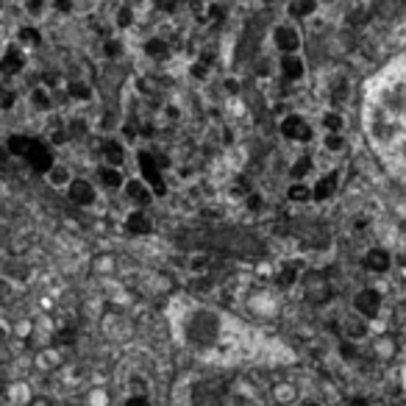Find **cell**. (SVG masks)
<instances>
[{"label":"cell","instance_id":"1","mask_svg":"<svg viewBox=\"0 0 406 406\" xmlns=\"http://www.w3.org/2000/svg\"><path fill=\"white\" fill-rule=\"evenodd\" d=\"M6 145H9V151H12L14 159L25 162L31 170H36V173H42V175H45V173L50 170V164L56 162V156H53V145H50L47 140H42V137L14 133V137L6 140Z\"/></svg>","mask_w":406,"mask_h":406},{"label":"cell","instance_id":"2","mask_svg":"<svg viewBox=\"0 0 406 406\" xmlns=\"http://www.w3.org/2000/svg\"><path fill=\"white\" fill-rule=\"evenodd\" d=\"M279 131H281V137H284L287 142L306 145V142L314 140V128H312V122H309L303 114H298V111H287V114L279 120Z\"/></svg>","mask_w":406,"mask_h":406},{"label":"cell","instance_id":"3","mask_svg":"<svg viewBox=\"0 0 406 406\" xmlns=\"http://www.w3.org/2000/svg\"><path fill=\"white\" fill-rule=\"evenodd\" d=\"M270 45L279 50V56H284V53H301L303 36H301L298 25L292 20H287V23L273 25V31H270Z\"/></svg>","mask_w":406,"mask_h":406},{"label":"cell","instance_id":"4","mask_svg":"<svg viewBox=\"0 0 406 406\" xmlns=\"http://www.w3.org/2000/svg\"><path fill=\"white\" fill-rule=\"evenodd\" d=\"M137 167H140V178L153 189L156 197H162L167 192V184H164V170L159 167L156 156L151 151H140L137 153Z\"/></svg>","mask_w":406,"mask_h":406},{"label":"cell","instance_id":"5","mask_svg":"<svg viewBox=\"0 0 406 406\" xmlns=\"http://www.w3.org/2000/svg\"><path fill=\"white\" fill-rule=\"evenodd\" d=\"M64 195H67V200H70V203H76V206L89 209V206H95V203H98V184L84 178V175H76L70 181V186L64 189Z\"/></svg>","mask_w":406,"mask_h":406},{"label":"cell","instance_id":"6","mask_svg":"<svg viewBox=\"0 0 406 406\" xmlns=\"http://www.w3.org/2000/svg\"><path fill=\"white\" fill-rule=\"evenodd\" d=\"M25 64H28V53L25 47H20L17 42H9L3 47V53H0V76H6V78H14L25 70Z\"/></svg>","mask_w":406,"mask_h":406},{"label":"cell","instance_id":"7","mask_svg":"<svg viewBox=\"0 0 406 406\" xmlns=\"http://www.w3.org/2000/svg\"><path fill=\"white\" fill-rule=\"evenodd\" d=\"M122 195H125V200H128V206L131 209H148L151 203H153V189L137 175V178H128L125 181V186H122Z\"/></svg>","mask_w":406,"mask_h":406},{"label":"cell","instance_id":"8","mask_svg":"<svg viewBox=\"0 0 406 406\" xmlns=\"http://www.w3.org/2000/svg\"><path fill=\"white\" fill-rule=\"evenodd\" d=\"M381 303H384V298H381V292L373 290V287H362V290L354 295V312L362 314L365 320H376V317L381 314Z\"/></svg>","mask_w":406,"mask_h":406},{"label":"cell","instance_id":"9","mask_svg":"<svg viewBox=\"0 0 406 406\" xmlns=\"http://www.w3.org/2000/svg\"><path fill=\"white\" fill-rule=\"evenodd\" d=\"M95 184H98V189H106V192H120L122 186H125V173H122V167H111V164H98L95 167V178H92Z\"/></svg>","mask_w":406,"mask_h":406},{"label":"cell","instance_id":"10","mask_svg":"<svg viewBox=\"0 0 406 406\" xmlns=\"http://www.w3.org/2000/svg\"><path fill=\"white\" fill-rule=\"evenodd\" d=\"M279 76L287 81V84H298L303 81L306 76V61L301 53H284L279 56Z\"/></svg>","mask_w":406,"mask_h":406},{"label":"cell","instance_id":"11","mask_svg":"<svg viewBox=\"0 0 406 406\" xmlns=\"http://www.w3.org/2000/svg\"><path fill=\"white\" fill-rule=\"evenodd\" d=\"M303 295L309 303H325L331 298V284L323 273H306L303 276Z\"/></svg>","mask_w":406,"mask_h":406},{"label":"cell","instance_id":"12","mask_svg":"<svg viewBox=\"0 0 406 406\" xmlns=\"http://www.w3.org/2000/svg\"><path fill=\"white\" fill-rule=\"evenodd\" d=\"M122 228L131 237H151L153 234V220L145 209H128L122 217Z\"/></svg>","mask_w":406,"mask_h":406},{"label":"cell","instance_id":"13","mask_svg":"<svg viewBox=\"0 0 406 406\" xmlns=\"http://www.w3.org/2000/svg\"><path fill=\"white\" fill-rule=\"evenodd\" d=\"M192 406H226L223 389L209 384V381H200L192 387Z\"/></svg>","mask_w":406,"mask_h":406},{"label":"cell","instance_id":"14","mask_svg":"<svg viewBox=\"0 0 406 406\" xmlns=\"http://www.w3.org/2000/svg\"><path fill=\"white\" fill-rule=\"evenodd\" d=\"M336 189H340V173L331 170V173H323L314 184H312V200L317 203H325L336 195Z\"/></svg>","mask_w":406,"mask_h":406},{"label":"cell","instance_id":"15","mask_svg":"<svg viewBox=\"0 0 406 406\" xmlns=\"http://www.w3.org/2000/svg\"><path fill=\"white\" fill-rule=\"evenodd\" d=\"M367 323H370V320H365V317L356 314V312L345 314L343 323H340V328H343V340H351V343L365 340V336H367Z\"/></svg>","mask_w":406,"mask_h":406},{"label":"cell","instance_id":"16","mask_svg":"<svg viewBox=\"0 0 406 406\" xmlns=\"http://www.w3.org/2000/svg\"><path fill=\"white\" fill-rule=\"evenodd\" d=\"M28 106H31L34 111H39V114H50L53 106H56L50 87H45V84H34V87L28 89Z\"/></svg>","mask_w":406,"mask_h":406},{"label":"cell","instance_id":"17","mask_svg":"<svg viewBox=\"0 0 406 406\" xmlns=\"http://www.w3.org/2000/svg\"><path fill=\"white\" fill-rule=\"evenodd\" d=\"M125 153H128V148H125V142L117 140V137H109V140L100 145V162H103V164L122 167V164H125Z\"/></svg>","mask_w":406,"mask_h":406},{"label":"cell","instance_id":"18","mask_svg":"<svg viewBox=\"0 0 406 406\" xmlns=\"http://www.w3.org/2000/svg\"><path fill=\"white\" fill-rule=\"evenodd\" d=\"M142 53L151 58V61H156V64H162V61H167L170 56H173V45L164 39V36H148L145 42H142Z\"/></svg>","mask_w":406,"mask_h":406},{"label":"cell","instance_id":"19","mask_svg":"<svg viewBox=\"0 0 406 406\" xmlns=\"http://www.w3.org/2000/svg\"><path fill=\"white\" fill-rule=\"evenodd\" d=\"M365 270H370V273H387V270L392 267V256L387 248H370L362 259Z\"/></svg>","mask_w":406,"mask_h":406},{"label":"cell","instance_id":"20","mask_svg":"<svg viewBox=\"0 0 406 406\" xmlns=\"http://www.w3.org/2000/svg\"><path fill=\"white\" fill-rule=\"evenodd\" d=\"M76 175H73V170H70V164H64V162H53L50 164V170L45 173V181L53 186V189H67L70 186V181H73Z\"/></svg>","mask_w":406,"mask_h":406},{"label":"cell","instance_id":"21","mask_svg":"<svg viewBox=\"0 0 406 406\" xmlns=\"http://www.w3.org/2000/svg\"><path fill=\"white\" fill-rule=\"evenodd\" d=\"M320 9V0H290L287 3V17L295 23V20H309L314 17Z\"/></svg>","mask_w":406,"mask_h":406},{"label":"cell","instance_id":"22","mask_svg":"<svg viewBox=\"0 0 406 406\" xmlns=\"http://www.w3.org/2000/svg\"><path fill=\"white\" fill-rule=\"evenodd\" d=\"M133 23H137V9H133L131 3H117L114 17H111V25H114L117 31H131Z\"/></svg>","mask_w":406,"mask_h":406},{"label":"cell","instance_id":"23","mask_svg":"<svg viewBox=\"0 0 406 406\" xmlns=\"http://www.w3.org/2000/svg\"><path fill=\"white\" fill-rule=\"evenodd\" d=\"M298 279H301V261H284V264L279 267V273H276V284H279L281 290L295 287Z\"/></svg>","mask_w":406,"mask_h":406},{"label":"cell","instance_id":"24","mask_svg":"<svg viewBox=\"0 0 406 406\" xmlns=\"http://www.w3.org/2000/svg\"><path fill=\"white\" fill-rule=\"evenodd\" d=\"M64 89H67V98L76 100V103H87V100H92V98H95V89H92L87 81H81V78L67 81V84H64Z\"/></svg>","mask_w":406,"mask_h":406},{"label":"cell","instance_id":"25","mask_svg":"<svg viewBox=\"0 0 406 406\" xmlns=\"http://www.w3.org/2000/svg\"><path fill=\"white\" fill-rule=\"evenodd\" d=\"M17 45L25 50H34L42 45V31L36 25H20L17 28Z\"/></svg>","mask_w":406,"mask_h":406},{"label":"cell","instance_id":"26","mask_svg":"<svg viewBox=\"0 0 406 406\" xmlns=\"http://www.w3.org/2000/svg\"><path fill=\"white\" fill-rule=\"evenodd\" d=\"M320 128H323V133H343V131H345V117H343L340 111L328 109V111H323V117H320Z\"/></svg>","mask_w":406,"mask_h":406},{"label":"cell","instance_id":"27","mask_svg":"<svg viewBox=\"0 0 406 406\" xmlns=\"http://www.w3.org/2000/svg\"><path fill=\"white\" fill-rule=\"evenodd\" d=\"M376 12L384 20H395L406 12V0H376Z\"/></svg>","mask_w":406,"mask_h":406},{"label":"cell","instance_id":"28","mask_svg":"<svg viewBox=\"0 0 406 406\" xmlns=\"http://www.w3.org/2000/svg\"><path fill=\"white\" fill-rule=\"evenodd\" d=\"M287 200L290 203H309L312 200V184L309 181H290Z\"/></svg>","mask_w":406,"mask_h":406},{"label":"cell","instance_id":"29","mask_svg":"<svg viewBox=\"0 0 406 406\" xmlns=\"http://www.w3.org/2000/svg\"><path fill=\"white\" fill-rule=\"evenodd\" d=\"M323 151L325 153H345L348 151L345 133H323Z\"/></svg>","mask_w":406,"mask_h":406},{"label":"cell","instance_id":"30","mask_svg":"<svg viewBox=\"0 0 406 406\" xmlns=\"http://www.w3.org/2000/svg\"><path fill=\"white\" fill-rule=\"evenodd\" d=\"M312 170H314L312 156H301V159L292 162V167H290V178H292V181H306V175H309Z\"/></svg>","mask_w":406,"mask_h":406},{"label":"cell","instance_id":"31","mask_svg":"<svg viewBox=\"0 0 406 406\" xmlns=\"http://www.w3.org/2000/svg\"><path fill=\"white\" fill-rule=\"evenodd\" d=\"M23 12L31 20H42L50 12V0H23Z\"/></svg>","mask_w":406,"mask_h":406},{"label":"cell","instance_id":"32","mask_svg":"<svg viewBox=\"0 0 406 406\" xmlns=\"http://www.w3.org/2000/svg\"><path fill=\"white\" fill-rule=\"evenodd\" d=\"M186 73H189V78H195V81H206V78L212 76V64L203 61V58H195V61H189Z\"/></svg>","mask_w":406,"mask_h":406},{"label":"cell","instance_id":"33","mask_svg":"<svg viewBox=\"0 0 406 406\" xmlns=\"http://www.w3.org/2000/svg\"><path fill=\"white\" fill-rule=\"evenodd\" d=\"M100 50H103L106 58H120V56L125 53V45H122L120 36H106L103 45H100Z\"/></svg>","mask_w":406,"mask_h":406},{"label":"cell","instance_id":"34","mask_svg":"<svg viewBox=\"0 0 406 406\" xmlns=\"http://www.w3.org/2000/svg\"><path fill=\"white\" fill-rule=\"evenodd\" d=\"M395 351H398V345H395L392 336H378V343H376V354H378L381 359H392V356H395Z\"/></svg>","mask_w":406,"mask_h":406},{"label":"cell","instance_id":"35","mask_svg":"<svg viewBox=\"0 0 406 406\" xmlns=\"http://www.w3.org/2000/svg\"><path fill=\"white\" fill-rule=\"evenodd\" d=\"M50 9H53L56 14H73L76 0H50Z\"/></svg>","mask_w":406,"mask_h":406},{"label":"cell","instance_id":"36","mask_svg":"<svg viewBox=\"0 0 406 406\" xmlns=\"http://www.w3.org/2000/svg\"><path fill=\"white\" fill-rule=\"evenodd\" d=\"M14 100H17V92L6 89V87H0V109H3V111L14 109Z\"/></svg>","mask_w":406,"mask_h":406},{"label":"cell","instance_id":"37","mask_svg":"<svg viewBox=\"0 0 406 406\" xmlns=\"http://www.w3.org/2000/svg\"><path fill=\"white\" fill-rule=\"evenodd\" d=\"M348 98V81H336V89L331 92V103H340Z\"/></svg>","mask_w":406,"mask_h":406},{"label":"cell","instance_id":"38","mask_svg":"<svg viewBox=\"0 0 406 406\" xmlns=\"http://www.w3.org/2000/svg\"><path fill=\"white\" fill-rule=\"evenodd\" d=\"M245 206H248L250 212H261V209H264V200H261V195H256V192H250V195L245 197Z\"/></svg>","mask_w":406,"mask_h":406},{"label":"cell","instance_id":"39","mask_svg":"<svg viewBox=\"0 0 406 406\" xmlns=\"http://www.w3.org/2000/svg\"><path fill=\"white\" fill-rule=\"evenodd\" d=\"M12 162H14V156H12L9 145L3 142V145H0V170H9V167H12Z\"/></svg>","mask_w":406,"mask_h":406},{"label":"cell","instance_id":"40","mask_svg":"<svg viewBox=\"0 0 406 406\" xmlns=\"http://www.w3.org/2000/svg\"><path fill=\"white\" fill-rule=\"evenodd\" d=\"M120 131H122V142H133V140L140 137V128H137V125H131V122H125Z\"/></svg>","mask_w":406,"mask_h":406},{"label":"cell","instance_id":"41","mask_svg":"<svg viewBox=\"0 0 406 406\" xmlns=\"http://www.w3.org/2000/svg\"><path fill=\"white\" fill-rule=\"evenodd\" d=\"M340 354H343L345 359H356V345H354L351 340H343V343H340Z\"/></svg>","mask_w":406,"mask_h":406},{"label":"cell","instance_id":"42","mask_svg":"<svg viewBox=\"0 0 406 406\" xmlns=\"http://www.w3.org/2000/svg\"><path fill=\"white\" fill-rule=\"evenodd\" d=\"M122 406H151V400H148V395H131Z\"/></svg>","mask_w":406,"mask_h":406},{"label":"cell","instance_id":"43","mask_svg":"<svg viewBox=\"0 0 406 406\" xmlns=\"http://www.w3.org/2000/svg\"><path fill=\"white\" fill-rule=\"evenodd\" d=\"M226 92L228 95H237L239 92V81L237 78H226Z\"/></svg>","mask_w":406,"mask_h":406},{"label":"cell","instance_id":"44","mask_svg":"<svg viewBox=\"0 0 406 406\" xmlns=\"http://www.w3.org/2000/svg\"><path fill=\"white\" fill-rule=\"evenodd\" d=\"M348 406H370V400H367V398H362V395H356V398H351V400H348Z\"/></svg>","mask_w":406,"mask_h":406},{"label":"cell","instance_id":"45","mask_svg":"<svg viewBox=\"0 0 406 406\" xmlns=\"http://www.w3.org/2000/svg\"><path fill=\"white\" fill-rule=\"evenodd\" d=\"M31 406H53V400L50 398H34Z\"/></svg>","mask_w":406,"mask_h":406},{"label":"cell","instance_id":"46","mask_svg":"<svg viewBox=\"0 0 406 406\" xmlns=\"http://www.w3.org/2000/svg\"><path fill=\"white\" fill-rule=\"evenodd\" d=\"M164 109H167V117H175V120L181 117V111H178V106H173V103H170V106H164Z\"/></svg>","mask_w":406,"mask_h":406},{"label":"cell","instance_id":"47","mask_svg":"<svg viewBox=\"0 0 406 406\" xmlns=\"http://www.w3.org/2000/svg\"><path fill=\"white\" fill-rule=\"evenodd\" d=\"M400 276H403V279H406V261H403V264H400Z\"/></svg>","mask_w":406,"mask_h":406},{"label":"cell","instance_id":"48","mask_svg":"<svg viewBox=\"0 0 406 406\" xmlns=\"http://www.w3.org/2000/svg\"><path fill=\"white\" fill-rule=\"evenodd\" d=\"M303 406H323V403H314V400H309V403H303Z\"/></svg>","mask_w":406,"mask_h":406},{"label":"cell","instance_id":"49","mask_svg":"<svg viewBox=\"0 0 406 406\" xmlns=\"http://www.w3.org/2000/svg\"><path fill=\"white\" fill-rule=\"evenodd\" d=\"M120 3H131V6H133V3H137V0H120Z\"/></svg>","mask_w":406,"mask_h":406},{"label":"cell","instance_id":"50","mask_svg":"<svg viewBox=\"0 0 406 406\" xmlns=\"http://www.w3.org/2000/svg\"><path fill=\"white\" fill-rule=\"evenodd\" d=\"M3 6H6V3H3V0H0V12H3Z\"/></svg>","mask_w":406,"mask_h":406},{"label":"cell","instance_id":"51","mask_svg":"<svg viewBox=\"0 0 406 406\" xmlns=\"http://www.w3.org/2000/svg\"><path fill=\"white\" fill-rule=\"evenodd\" d=\"M320 3H334V0H320Z\"/></svg>","mask_w":406,"mask_h":406}]
</instances>
